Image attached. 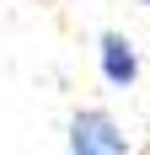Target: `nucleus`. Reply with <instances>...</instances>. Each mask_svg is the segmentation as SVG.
<instances>
[{
    "mask_svg": "<svg viewBox=\"0 0 150 155\" xmlns=\"http://www.w3.org/2000/svg\"><path fill=\"white\" fill-rule=\"evenodd\" d=\"M70 155H129V139L102 107H86L70 118Z\"/></svg>",
    "mask_w": 150,
    "mask_h": 155,
    "instance_id": "1",
    "label": "nucleus"
},
{
    "mask_svg": "<svg viewBox=\"0 0 150 155\" xmlns=\"http://www.w3.org/2000/svg\"><path fill=\"white\" fill-rule=\"evenodd\" d=\"M134 75H139L134 43H129L123 32H107V38H102V80H107V86H134Z\"/></svg>",
    "mask_w": 150,
    "mask_h": 155,
    "instance_id": "2",
    "label": "nucleus"
},
{
    "mask_svg": "<svg viewBox=\"0 0 150 155\" xmlns=\"http://www.w3.org/2000/svg\"><path fill=\"white\" fill-rule=\"evenodd\" d=\"M145 5H150V0H145Z\"/></svg>",
    "mask_w": 150,
    "mask_h": 155,
    "instance_id": "3",
    "label": "nucleus"
}]
</instances>
